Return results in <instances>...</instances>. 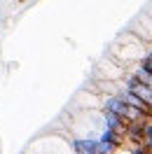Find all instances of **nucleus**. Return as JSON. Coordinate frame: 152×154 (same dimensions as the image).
<instances>
[{"label": "nucleus", "mask_w": 152, "mask_h": 154, "mask_svg": "<svg viewBox=\"0 0 152 154\" xmlns=\"http://www.w3.org/2000/svg\"><path fill=\"white\" fill-rule=\"evenodd\" d=\"M143 147H145V149L152 147V122H145V124H143Z\"/></svg>", "instance_id": "1"}]
</instances>
